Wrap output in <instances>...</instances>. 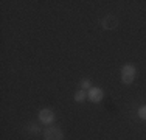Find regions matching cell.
I'll list each match as a JSON object with an SVG mask.
<instances>
[{
  "label": "cell",
  "mask_w": 146,
  "mask_h": 140,
  "mask_svg": "<svg viewBox=\"0 0 146 140\" xmlns=\"http://www.w3.org/2000/svg\"><path fill=\"white\" fill-rule=\"evenodd\" d=\"M121 78H123V81L126 83V84H131L132 81H134V78H135V69H134V65H131V64L124 65L123 70H121Z\"/></svg>",
  "instance_id": "6da1fadb"
},
{
  "label": "cell",
  "mask_w": 146,
  "mask_h": 140,
  "mask_svg": "<svg viewBox=\"0 0 146 140\" xmlns=\"http://www.w3.org/2000/svg\"><path fill=\"white\" fill-rule=\"evenodd\" d=\"M44 137H45V140H62V139H64V135H62L61 129L53 126V128H47V129H45Z\"/></svg>",
  "instance_id": "7a4b0ae2"
},
{
  "label": "cell",
  "mask_w": 146,
  "mask_h": 140,
  "mask_svg": "<svg viewBox=\"0 0 146 140\" xmlns=\"http://www.w3.org/2000/svg\"><path fill=\"white\" fill-rule=\"evenodd\" d=\"M39 118L42 123H51L54 120V114L50 109H42L39 112Z\"/></svg>",
  "instance_id": "3957f363"
},
{
  "label": "cell",
  "mask_w": 146,
  "mask_h": 140,
  "mask_svg": "<svg viewBox=\"0 0 146 140\" xmlns=\"http://www.w3.org/2000/svg\"><path fill=\"white\" fill-rule=\"evenodd\" d=\"M89 97L92 101H95V103H98V101L103 100V90L98 89V87H92V89L89 90Z\"/></svg>",
  "instance_id": "277c9868"
},
{
  "label": "cell",
  "mask_w": 146,
  "mask_h": 140,
  "mask_svg": "<svg viewBox=\"0 0 146 140\" xmlns=\"http://www.w3.org/2000/svg\"><path fill=\"white\" fill-rule=\"evenodd\" d=\"M117 25H118V20L113 16H107L106 19L103 20V27L106 28V30H113V28H117Z\"/></svg>",
  "instance_id": "5b68a950"
},
{
  "label": "cell",
  "mask_w": 146,
  "mask_h": 140,
  "mask_svg": "<svg viewBox=\"0 0 146 140\" xmlns=\"http://www.w3.org/2000/svg\"><path fill=\"white\" fill-rule=\"evenodd\" d=\"M84 98H86L84 90H79V92H76V95H75V100H76V101H84Z\"/></svg>",
  "instance_id": "8992f818"
},
{
  "label": "cell",
  "mask_w": 146,
  "mask_h": 140,
  "mask_svg": "<svg viewBox=\"0 0 146 140\" xmlns=\"http://www.w3.org/2000/svg\"><path fill=\"white\" fill-rule=\"evenodd\" d=\"M138 115H140L141 120H146V106L140 107V111H138Z\"/></svg>",
  "instance_id": "52a82bcc"
},
{
  "label": "cell",
  "mask_w": 146,
  "mask_h": 140,
  "mask_svg": "<svg viewBox=\"0 0 146 140\" xmlns=\"http://www.w3.org/2000/svg\"><path fill=\"white\" fill-rule=\"evenodd\" d=\"M81 87H82V89H90V81H82Z\"/></svg>",
  "instance_id": "ba28073f"
}]
</instances>
